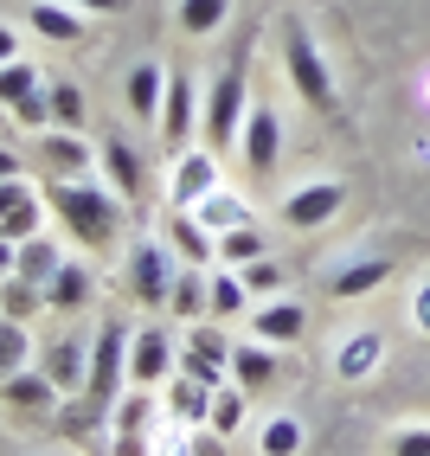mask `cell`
Here are the masks:
<instances>
[{"mask_svg":"<svg viewBox=\"0 0 430 456\" xmlns=\"http://www.w3.org/2000/svg\"><path fill=\"white\" fill-rule=\"evenodd\" d=\"M39 193H45V206L65 219V232L77 238L84 251H110V245H116L122 212H129V206H122L116 187H103L97 174H90V180H45Z\"/></svg>","mask_w":430,"mask_h":456,"instance_id":"6da1fadb","label":"cell"},{"mask_svg":"<svg viewBox=\"0 0 430 456\" xmlns=\"http://www.w3.org/2000/svg\"><path fill=\"white\" fill-rule=\"evenodd\" d=\"M244 110H251V39H244V45L231 52V65L206 84L199 123H206V148H212V155L238 142V129H244Z\"/></svg>","mask_w":430,"mask_h":456,"instance_id":"7a4b0ae2","label":"cell"},{"mask_svg":"<svg viewBox=\"0 0 430 456\" xmlns=\"http://www.w3.org/2000/svg\"><path fill=\"white\" fill-rule=\"evenodd\" d=\"M283 71H289L296 97L309 103L315 116H341V90H334V77H328V58H321L315 33H309L302 20H283Z\"/></svg>","mask_w":430,"mask_h":456,"instance_id":"3957f363","label":"cell"},{"mask_svg":"<svg viewBox=\"0 0 430 456\" xmlns=\"http://www.w3.org/2000/svg\"><path fill=\"white\" fill-rule=\"evenodd\" d=\"M129 322H103L97 341H90V386H84V405L90 418H110V405L122 399V386H129Z\"/></svg>","mask_w":430,"mask_h":456,"instance_id":"277c9868","label":"cell"},{"mask_svg":"<svg viewBox=\"0 0 430 456\" xmlns=\"http://www.w3.org/2000/svg\"><path fill=\"white\" fill-rule=\"evenodd\" d=\"M174 277H180V257H174L167 238H142V245L129 251V296L142 302V309H167Z\"/></svg>","mask_w":430,"mask_h":456,"instance_id":"5b68a950","label":"cell"},{"mask_svg":"<svg viewBox=\"0 0 430 456\" xmlns=\"http://www.w3.org/2000/svg\"><path fill=\"white\" fill-rule=\"evenodd\" d=\"M39 232H45V193H39L26 174L0 180V238L26 245V238H39Z\"/></svg>","mask_w":430,"mask_h":456,"instance_id":"8992f818","label":"cell"},{"mask_svg":"<svg viewBox=\"0 0 430 456\" xmlns=\"http://www.w3.org/2000/svg\"><path fill=\"white\" fill-rule=\"evenodd\" d=\"M33 161H39L45 180H90V167H97V148H90L77 129H45Z\"/></svg>","mask_w":430,"mask_h":456,"instance_id":"52a82bcc","label":"cell"},{"mask_svg":"<svg viewBox=\"0 0 430 456\" xmlns=\"http://www.w3.org/2000/svg\"><path fill=\"white\" fill-rule=\"evenodd\" d=\"M155 129H161V142L174 148V155L193 142V129H199V90H193V77H187V71H167V97H161Z\"/></svg>","mask_w":430,"mask_h":456,"instance_id":"ba28073f","label":"cell"},{"mask_svg":"<svg viewBox=\"0 0 430 456\" xmlns=\"http://www.w3.org/2000/svg\"><path fill=\"white\" fill-rule=\"evenodd\" d=\"M58 399H65V392L52 386L45 367H20L13 379H0V411L7 418H52Z\"/></svg>","mask_w":430,"mask_h":456,"instance_id":"9c48e42d","label":"cell"},{"mask_svg":"<svg viewBox=\"0 0 430 456\" xmlns=\"http://www.w3.org/2000/svg\"><path fill=\"white\" fill-rule=\"evenodd\" d=\"M167 373H180V347L167 328H135L129 334V386H161Z\"/></svg>","mask_w":430,"mask_h":456,"instance_id":"30bf717a","label":"cell"},{"mask_svg":"<svg viewBox=\"0 0 430 456\" xmlns=\"http://www.w3.org/2000/svg\"><path fill=\"white\" fill-rule=\"evenodd\" d=\"M238 155L251 174H276V155H283V123H276L270 103L244 110V129H238Z\"/></svg>","mask_w":430,"mask_h":456,"instance_id":"8fae6325","label":"cell"},{"mask_svg":"<svg viewBox=\"0 0 430 456\" xmlns=\"http://www.w3.org/2000/svg\"><path fill=\"white\" fill-rule=\"evenodd\" d=\"M212 187H219V161H212V148H180V155H174V180H167V206L187 212Z\"/></svg>","mask_w":430,"mask_h":456,"instance_id":"7c38bea8","label":"cell"},{"mask_svg":"<svg viewBox=\"0 0 430 456\" xmlns=\"http://www.w3.org/2000/svg\"><path fill=\"white\" fill-rule=\"evenodd\" d=\"M180 373L187 379H206V386H225V373H231V341L219 328H199L193 322V334H187V347H180Z\"/></svg>","mask_w":430,"mask_h":456,"instance_id":"4fadbf2b","label":"cell"},{"mask_svg":"<svg viewBox=\"0 0 430 456\" xmlns=\"http://www.w3.org/2000/svg\"><path fill=\"white\" fill-rule=\"evenodd\" d=\"M341 206H347V187H341V180H309V187L283 193V219H289L296 232H321Z\"/></svg>","mask_w":430,"mask_h":456,"instance_id":"5bb4252c","label":"cell"},{"mask_svg":"<svg viewBox=\"0 0 430 456\" xmlns=\"http://www.w3.org/2000/svg\"><path fill=\"white\" fill-rule=\"evenodd\" d=\"M97 167H103V180L116 187L122 206H142V200H148V161H142L122 135H103V161H97Z\"/></svg>","mask_w":430,"mask_h":456,"instance_id":"9a60e30c","label":"cell"},{"mask_svg":"<svg viewBox=\"0 0 430 456\" xmlns=\"http://www.w3.org/2000/svg\"><path fill=\"white\" fill-rule=\"evenodd\" d=\"M39 367L52 373V386L65 392V399H84V386H90V341H84V334H58Z\"/></svg>","mask_w":430,"mask_h":456,"instance_id":"2e32d148","label":"cell"},{"mask_svg":"<svg viewBox=\"0 0 430 456\" xmlns=\"http://www.w3.org/2000/svg\"><path fill=\"white\" fill-rule=\"evenodd\" d=\"M161 238L174 245V257H180V264H199V270H206V264H219V232L199 225V212H174V206H167Z\"/></svg>","mask_w":430,"mask_h":456,"instance_id":"e0dca14e","label":"cell"},{"mask_svg":"<svg viewBox=\"0 0 430 456\" xmlns=\"http://www.w3.org/2000/svg\"><path fill=\"white\" fill-rule=\"evenodd\" d=\"M251 334L270 341V347H289V341L309 334V315H302V302H289V296H264V309H251Z\"/></svg>","mask_w":430,"mask_h":456,"instance_id":"ac0fdd59","label":"cell"},{"mask_svg":"<svg viewBox=\"0 0 430 456\" xmlns=\"http://www.w3.org/2000/svg\"><path fill=\"white\" fill-rule=\"evenodd\" d=\"M276 367H283V360H276V347L270 341H231V386H244V392H270L276 386Z\"/></svg>","mask_w":430,"mask_h":456,"instance_id":"d6986e66","label":"cell"},{"mask_svg":"<svg viewBox=\"0 0 430 456\" xmlns=\"http://www.w3.org/2000/svg\"><path fill=\"white\" fill-rule=\"evenodd\" d=\"M26 26H33L39 39H52V45H77L90 26H84V13H71V7H58V0H33L26 7Z\"/></svg>","mask_w":430,"mask_h":456,"instance_id":"ffe728a7","label":"cell"},{"mask_svg":"<svg viewBox=\"0 0 430 456\" xmlns=\"http://www.w3.org/2000/svg\"><path fill=\"white\" fill-rule=\"evenodd\" d=\"M161 97H167V65H161V58H142V65L129 71V116L155 123V116H161Z\"/></svg>","mask_w":430,"mask_h":456,"instance_id":"44dd1931","label":"cell"},{"mask_svg":"<svg viewBox=\"0 0 430 456\" xmlns=\"http://www.w3.org/2000/svg\"><path fill=\"white\" fill-rule=\"evenodd\" d=\"M90 302V264H58V277L45 283V309L52 315H77Z\"/></svg>","mask_w":430,"mask_h":456,"instance_id":"7402d4cb","label":"cell"},{"mask_svg":"<svg viewBox=\"0 0 430 456\" xmlns=\"http://www.w3.org/2000/svg\"><path fill=\"white\" fill-rule=\"evenodd\" d=\"M212 392H219V386H206V379H187V373H180V379L167 386V411L187 424V431H199V424L212 418Z\"/></svg>","mask_w":430,"mask_h":456,"instance_id":"603a6c76","label":"cell"},{"mask_svg":"<svg viewBox=\"0 0 430 456\" xmlns=\"http://www.w3.org/2000/svg\"><path fill=\"white\" fill-rule=\"evenodd\" d=\"M155 418H161V399H155V386H129V392H122V399L110 405V424H116V431H155Z\"/></svg>","mask_w":430,"mask_h":456,"instance_id":"cb8c5ba5","label":"cell"},{"mask_svg":"<svg viewBox=\"0 0 430 456\" xmlns=\"http://www.w3.org/2000/svg\"><path fill=\"white\" fill-rule=\"evenodd\" d=\"M392 277V257H360V264H347V270H334V302H353V296H373L379 283Z\"/></svg>","mask_w":430,"mask_h":456,"instance_id":"d4e9b609","label":"cell"},{"mask_svg":"<svg viewBox=\"0 0 430 456\" xmlns=\"http://www.w3.org/2000/svg\"><path fill=\"white\" fill-rule=\"evenodd\" d=\"M58 264H65V251H58L52 238L39 232V238H26V245H20V257H13V277H26V283H39V289H45V283L58 277Z\"/></svg>","mask_w":430,"mask_h":456,"instance_id":"484cf974","label":"cell"},{"mask_svg":"<svg viewBox=\"0 0 430 456\" xmlns=\"http://www.w3.org/2000/svg\"><path fill=\"white\" fill-rule=\"evenodd\" d=\"M45 103H52V129H77V135H84L90 103H84V90H77L71 77H52V84H45Z\"/></svg>","mask_w":430,"mask_h":456,"instance_id":"4316f807","label":"cell"},{"mask_svg":"<svg viewBox=\"0 0 430 456\" xmlns=\"http://www.w3.org/2000/svg\"><path fill=\"white\" fill-rule=\"evenodd\" d=\"M33 328L13 322V315H0V379H13L20 367H33Z\"/></svg>","mask_w":430,"mask_h":456,"instance_id":"83f0119b","label":"cell"},{"mask_svg":"<svg viewBox=\"0 0 430 456\" xmlns=\"http://www.w3.org/2000/svg\"><path fill=\"white\" fill-rule=\"evenodd\" d=\"M199 309H206V270L199 264H180L174 296H167V315L174 322H199Z\"/></svg>","mask_w":430,"mask_h":456,"instance_id":"f1b7e54d","label":"cell"},{"mask_svg":"<svg viewBox=\"0 0 430 456\" xmlns=\"http://www.w3.org/2000/svg\"><path fill=\"white\" fill-rule=\"evenodd\" d=\"M174 20H180V33H187V39H212L231 20V0H180Z\"/></svg>","mask_w":430,"mask_h":456,"instance_id":"f546056e","label":"cell"},{"mask_svg":"<svg viewBox=\"0 0 430 456\" xmlns=\"http://www.w3.org/2000/svg\"><path fill=\"white\" fill-rule=\"evenodd\" d=\"M257 450L264 456H302V418L296 411H270L264 431H257Z\"/></svg>","mask_w":430,"mask_h":456,"instance_id":"4dcf8cb0","label":"cell"},{"mask_svg":"<svg viewBox=\"0 0 430 456\" xmlns=\"http://www.w3.org/2000/svg\"><path fill=\"white\" fill-rule=\"evenodd\" d=\"M0 315H13V322L52 315V309H45V289H39V283H26V277H0Z\"/></svg>","mask_w":430,"mask_h":456,"instance_id":"1f68e13d","label":"cell"},{"mask_svg":"<svg viewBox=\"0 0 430 456\" xmlns=\"http://www.w3.org/2000/svg\"><path fill=\"white\" fill-rule=\"evenodd\" d=\"M187 212H199V225H212V232H231V225H251V206H244L238 193H219L212 187L199 206H187Z\"/></svg>","mask_w":430,"mask_h":456,"instance_id":"d6a6232c","label":"cell"},{"mask_svg":"<svg viewBox=\"0 0 430 456\" xmlns=\"http://www.w3.org/2000/svg\"><path fill=\"white\" fill-rule=\"evenodd\" d=\"M33 90H45L33 58H7V65H0V110H13L20 97H33Z\"/></svg>","mask_w":430,"mask_h":456,"instance_id":"836d02e7","label":"cell"},{"mask_svg":"<svg viewBox=\"0 0 430 456\" xmlns=\"http://www.w3.org/2000/svg\"><path fill=\"white\" fill-rule=\"evenodd\" d=\"M244 405H251V392H244V386H219V392H212V431H219V437H238L244 431Z\"/></svg>","mask_w":430,"mask_h":456,"instance_id":"e575fe53","label":"cell"},{"mask_svg":"<svg viewBox=\"0 0 430 456\" xmlns=\"http://www.w3.org/2000/svg\"><path fill=\"white\" fill-rule=\"evenodd\" d=\"M244 302H251V289H244L238 270H219V277H206V315H238Z\"/></svg>","mask_w":430,"mask_h":456,"instance_id":"d590c367","label":"cell"},{"mask_svg":"<svg viewBox=\"0 0 430 456\" xmlns=\"http://www.w3.org/2000/svg\"><path fill=\"white\" fill-rule=\"evenodd\" d=\"M379 360V334H353V341H341V354H334V373L341 379H366Z\"/></svg>","mask_w":430,"mask_h":456,"instance_id":"8d00e7d4","label":"cell"},{"mask_svg":"<svg viewBox=\"0 0 430 456\" xmlns=\"http://www.w3.org/2000/svg\"><path fill=\"white\" fill-rule=\"evenodd\" d=\"M264 257V232L257 225H231V232H219V264H257Z\"/></svg>","mask_w":430,"mask_h":456,"instance_id":"74e56055","label":"cell"},{"mask_svg":"<svg viewBox=\"0 0 430 456\" xmlns=\"http://www.w3.org/2000/svg\"><path fill=\"white\" fill-rule=\"evenodd\" d=\"M238 277H244V289H251V296H283L289 270H283V264H270V257H257V264H238Z\"/></svg>","mask_w":430,"mask_h":456,"instance_id":"f35d334b","label":"cell"},{"mask_svg":"<svg viewBox=\"0 0 430 456\" xmlns=\"http://www.w3.org/2000/svg\"><path fill=\"white\" fill-rule=\"evenodd\" d=\"M7 116H13V123H20L26 135H45V129H52V103H45V90H33V97H20V103H13Z\"/></svg>","mask_w":430,"mask_h":456,"instance_id":"ab89813d","label":"cell"},{"mask_svg":"<svg viewBox=\"0 0 430 456\" xmlns=\"http://www.w3.org/2000/svg\"><path fill=\"white\" fill-rule=\"evenodd\" d=\"M392 456H430V424H405L392 437Z\"/></svg>","mask_w":430,"mask_h":456,"instance_id":"60d3db41","label":"cell"},{"mask_svg":"<svg viewBox=\"0 0 430 456\" xmlns=\"http://www.w3.org/2000/svg\"><path fill=\"white\" fill-rule=\"evenodd\" d=\"M103 456H148V437H142V431H116V444H110Z\"/></svg>","mask_w":430,"mask_h":456,"instance_id":"b9f144b4","label":"cell"},{"mask_svg":"<svg viewBox=\"0 0 430 456\" xmlns=\"http://www.w3.org/2000/svg\"><path fill=\"white\" fill-rule=\"evenodd\" d=\"M71 7H90V13H129V0H71Z\"/></svg>","mask_w":430,"mask_h":456,"instance_id":"7bdbcfd3","label":"cell"},{"mask_svg":"<svg viewBox=\"0 0 430 456\" xmlns=\"http://www.w3.org/2000/svg\"><path fill=\"white\" fill-rule=\"evenodd\" d=\"M7 58H20V33H13V26H0V65H7Z\"/></svg>","mask_w":430,"mask_h":456,"instance_id":"ee69618b","label":"cell"},{"mask_svg":"<svg viewBox=\"0 0 430 456\" xmlns=\"http://www.w3.org/2000/svg\"><path fill=\"white\" fill-rule=\"evenodd\" d=\"M13 257H20V245H13V238H0V277H13Z\"/></svg>","mask_w":430,"mask_h":456,"instance_id":"f6af8a7d","label":"cell"},{"mask_svg":"<svg viewBox=\"0 0 430 456\" xmlns=\"http://www.w3.org/2000/svg\"><path fill=\"white\" fill-rule=\"evenodd\" d=\"M20 174V155H7V148H0V180H13Z\"/></svg>","mask_w":430,"mask_h":456,"instance_id":"bcb514c9","label":"cell"},{"mask_svg":"<svg viewBox=\"0 0 430 456\" xmlns=\"http://www.w3.org/2000/svg\"><path fill=\"white\" fill-rule=\"evenodd\" d=\"M418 328H430V289L418 296Z\"/></svg>","mask_w":430,"mask_h":456,"instance_id":"7dc6e473","label":"cell"},{"mask_svg":"<svg viewBox=\"0 0 430 456\" xmlns=\"http://www.w3.org/2000/svg\"><path fill=\"white\" fill-rule=\"evenodd\" d=\"M174 456H193V450H174Z\"/></svg>","mask_w":430,"mask_h":456,"instance_id":"c3c4849f","label":"cell"}]
</instances>
